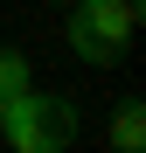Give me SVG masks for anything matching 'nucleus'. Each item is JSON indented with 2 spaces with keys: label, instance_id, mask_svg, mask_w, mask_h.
Masks as SVG:
<instances>
[{
  "label": "nucleus",
  "instance_id": "f257e3e1",
  "mask_svg": "<svg viewBox=\"0 0 146 153\" xmlns=\"http://www.w3.org/2000/svg\"><path fill=\"white\" fill-rule=\"evenodd\" d=\"M0 146L7 153H70L77 146V105L63 91H21L0 97Z\"/></svg>",
  "mask_w": 146,
  "mask_h": 153
},
{
  "label": "nucleus",
  "instance_id": "f03ea898",
  "mask_svg": "<svg viewBox=\"0 0 146 153\" xmlns=\"http://www.w3.org/2000/svg\"><path fill=\"white\" fill-rule=\"evenodd\" d=\"M132 35H139V0H77V14H70V49L97 70L125 56Z\"/></svg>",
  "mask_w": 146,
  "mask_h": 153
},
{
  "label": "nucleus",
  "instance_id": "7ed1b4c3",
  "mask_svg": "<svg viewBox=\"0 0 146 153\" xmlns=\"http://www.w3.org/2000/svg\"><path fill=\"white\" fill-rule=\"evenodd\" d=\"M104 139H111L118 153H139V146H146V105H139V97H125V105L111 111V125H104Z\"/></svg>",
  "mask_w": 146,
  "mask_h": 153
},
{
  "label": "nucleus",
  "instance_id": "20e7f679",
  "mask_svg": "<svg viewBox=\"0 0 146 153\" xmlns=\"http://www.w3.org/2000/svg\"><path fill=\"white\" fill-rule=\"evenodd\" d=\"M35 84V70H28V56H21V49H7L0 42V97H21Z\"/></svg>",
  "mask_w": 146,
  "mask_h": 153
}]
</instances>
